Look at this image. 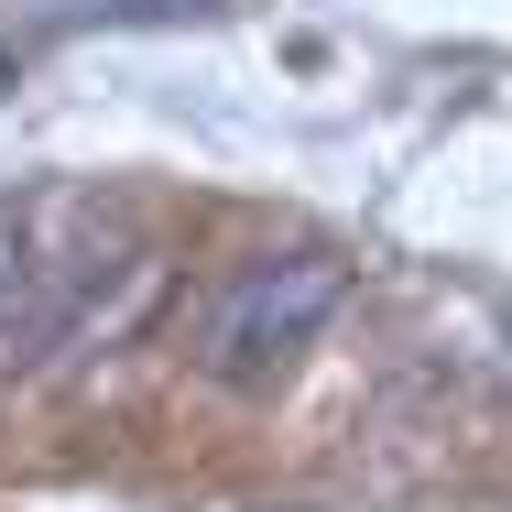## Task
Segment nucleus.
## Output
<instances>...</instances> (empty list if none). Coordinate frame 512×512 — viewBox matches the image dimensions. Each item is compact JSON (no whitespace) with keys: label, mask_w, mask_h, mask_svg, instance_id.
<instances>
[{"label":"nucleus","mask_w":512,"mask_h":512,"mask_svg":"<svg viewBox=\"0 0 512 512\" xmlns=\"http://www.w3.org/2000/svg\"><path fill=\"white\" fill-rule=\"evenodd\" d=\"M338 295H349V262H338V251L251 262V273L218 295V316H207V371H218V382H240V393H262V382L306 349L316 327L338 316Z\"/></svg>","instance_id":"f257e3e1"},{"label":"nucleus","mask_w":512,"mask_h":512,"mask_svg":"<svg viewBox=\"0 0 512 512\" xmlns=\"http://www.w3.org/2000/svg\"><path fill=\"white\" fill-rule=\"evenodd\" d=\"M0 327H33V306H22V218L0 207Z\"/></svg>","instance_id":"f03ea898"}]
</instances>
